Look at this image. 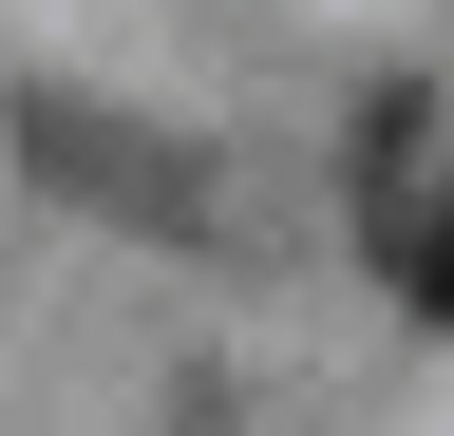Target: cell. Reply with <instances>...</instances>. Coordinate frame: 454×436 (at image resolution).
Returning <instances> with one entry per match:
<instances>
[{
    "label": "cell",
    "instance_id": "cell-1",
    "mask_svg": "<svg viewBox=\"0 0 454 436\" xmlns=\"http://www.w3.org/2000/svg\"><path fill=\"white\" fill-rule=\"evenodd\" d=\"M360 247H379V285L454 322V115L435 95H379L360 115Z\"/></svg>",
    "mask_w": 454,
    "mask_h": 436
},
{
    "label": "cell",
    "instance_id": "cell-2",
    "mask_svg": "<svg viewBox=\"0 0 454 436\" xmlns=\"http://www.w3.org/2000/svg\"><path fill=\"white\" fill-rule=\"evenodd\" d=\"M20 152L57 190H95L114 228H208V152L152 133V115H95V95H20Z\"/></svg>",
    "mask_w": 454,
    "mask_h": 436
}]
</instances>
